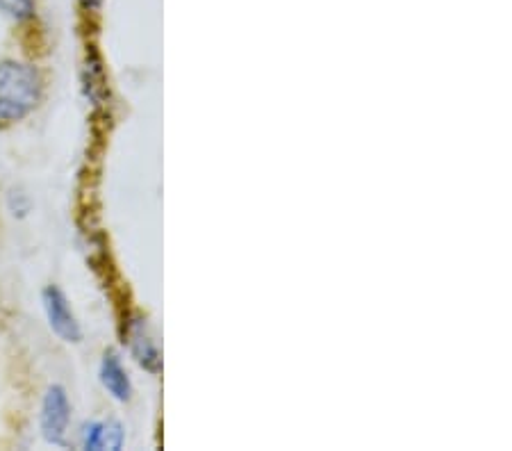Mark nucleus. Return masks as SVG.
Here are the masks:
<instances>
[{
    "instance_id": "obj_7",
    "label": "nucleus",
    "mask_w": 512,
    "mask_h": 451,
    "mask_svg": "<svg viewBox=\"0 0 512 451\" xmlns=\"http://www.w3.org/2000/svg\"><path fill=\"white\" fill-rule=\"evenodd\" d=\"M0 12L14 21H26L35 14V3L32 0H0Z\"/></svg>"
},
{
    "instance_id": "obj_5",
    "label": "nucleus",
    "mask_w": 512,
    "mask_h": 451,
    "mask_svg": "<svg viewBox=\"0 0 512 451\" xmlns=\"http://www.w3.org/2000/svg\"><path fill=\"white\" fill-rule=\"evenodd\" d=\"M123 440H126V431H123V426L114 420L89 422L85 424V429H82V447L85 449L117 451L123 447Z\"/></svg>"
},
{
    "instance_id": "obj_4",
    "label": "nucleus",
    "mask_w": 512,
    "mask_h": 451,
    "mask_svg": "<svg viewBox=\"0 0 512 451\" xmlns=\"http://www.w3.org/2000/svg\"><path fill=\"white\" fill-rule=\"evenodd\" d=\"M128 344L132 351V358L137 360L139 367H144L146 372L158 374L162 369V356L160 349L155 347V342L148 333V326L144 319H135L128 328Z\"/></svg>"
},
{
    "instance_id": "obj_1",
    "label": "nucleus",
    "mask_w": 512,
    "mask_h": 451,
    "mask_svg": "<svg viewBox=\"0 0 512 451\" xmlns=\"http://www.w3.org/2000/svg\"><path fill=\"white\" fill-rule=\"evenodd\" d=\"M41 78L35 67L21 62L0 64V123L21 121L37 108Z\"/></svg>"
},
{
    "instance_id": "obj_3",
    "label": "nucleus",
    "mask_w": 512,
    "mask_h": 451,
    "mask_svg": "<svg viewBox=\"0 0 512 451\" xmlns=\"http://www.w3.org/2000/svg\"><path fill=\"white\" fill-rule=\"evenodd\" d=\"M41 301H44V310L48 317V324H51L53 333L60 335L64 342H80L82 331L76 315L69 308V301L57 287H46L44 294H41Z\"/></svg>"
},
{
    "instance_id": "obj_8",
    "label": "nucleus",
    "mask_w": 512,
    "mask_h": 451,
    "mask_svg": "<svg viewBox=\"0 0 512 451\" xmlns=\"http://www.w3.org/2000/svg\"><path fill=\"white\" fill-rule=\"evenodd\" d=\"M82 5L87 7V10H98V7L103 5V0H80Z\"/></svg>"
},
{
    "instance_id": "obj_2",
    "label": "nucleus",
    "mask_w": 512,
    "mask_h": 451,
    "mask_svg": "<svg viewBox=\"0 0 512 451\" xmlns=\"http://www.w3.org/2000/svg\"><path fill=\"white\" fill-rule=\"evenodd\" d=\"M71 422V404L66 392L60 385L48 388L44 397V406H41V433L51 445H66V431H69Z\"/></svg>"
},
{
    "instance_id": "obj_6",
    "label": "nucleus",
    "mask_w": 512,
    "mask_h": 451,
    "mask_svg": "<svg viewBox=\"0 0 512 451\" xmlns=\"http://www.w3.org/2000/svg\"><path fill=\"white\" fill-rule=\"evenodd\" d=\"M101 383L117 401H128L132 397L130 376L126 369H123L121 360L114 351H105L103 363H101Z\"/></svg>"
}]
</instances>
